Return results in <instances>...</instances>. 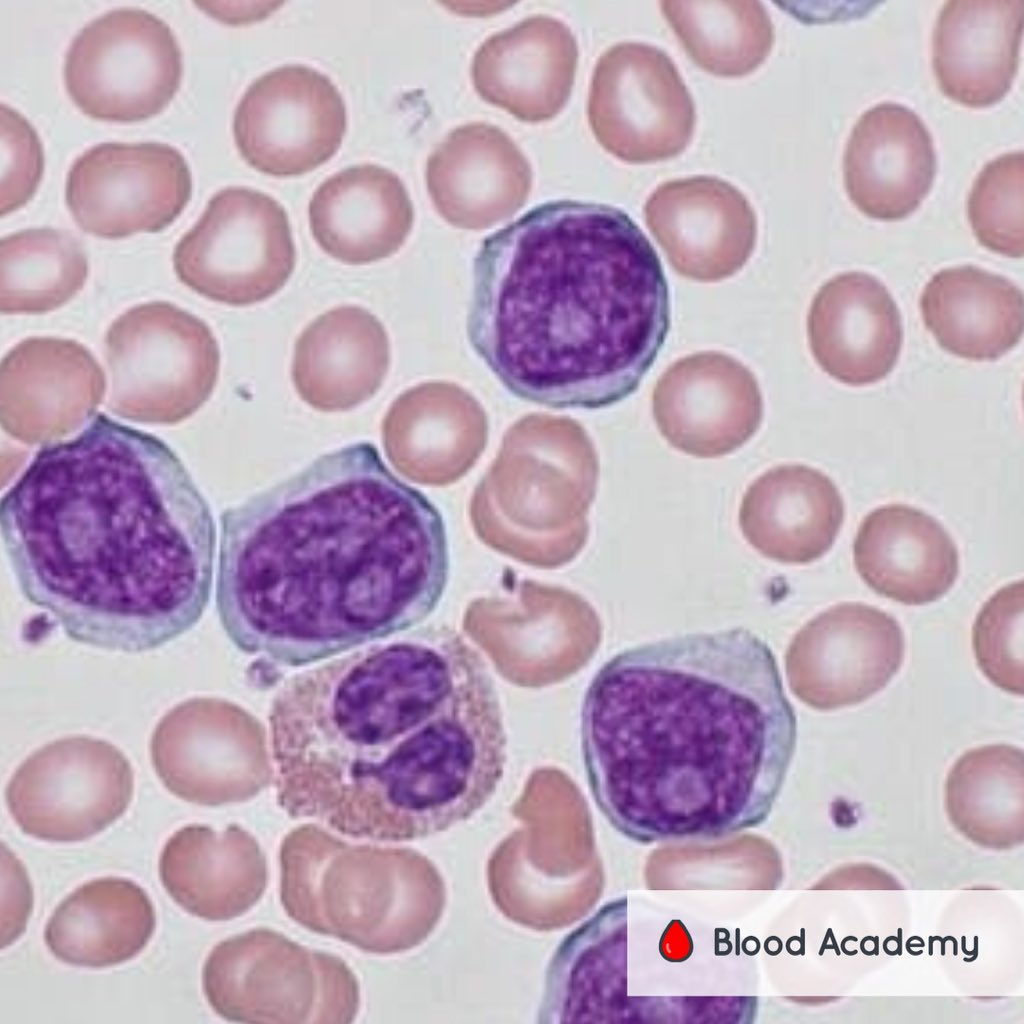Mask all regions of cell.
Segmentation results:
<instances>
[{"mask_svg":"<svg viewBox=\"0 0 1024 1024\" xmlns=\"http://www.w3.org/2000/svg\"><path fill=\"white\" fill-rule=\"evenodd\" d=\"M1023 308L1016 285L972 265L940 270L920 298L923 321L937 343L973 361L998 359L1020 341Z\"/></svg>","mask_w":1024,"mask_h":1024,"instance_id":"26","label":"cell"},{"mask_svg":"<svg viewBox=\"0 0 1024 1024\" xmlns=\"http://www.w3.org/2000/svg\"><path fill=\"white\" fill-rule=\"evenodd\" d=\"M661 11L693 61L718 76L757 68L773 43V26L756 1H663Z\"/></svg>","mask_w":1024,"mask_h":1024,"instance_id":"31","label":"cell"},{"mask_svg":"<svg viewBox=\"0 0 1024 1024\" xmlns=\"http://www.w3.org/2000/svg\"><path fill=\"white\" fill-rule=\"evenodd\" d=\"M853 560L870 589L905 605L940 599L959 574L958 548L950 534L935 518L905 504L884 505L864 517Z\"/></svg>","mask_w":1024,"mask_h":1024,"instance_id":"23","label":"cell"},{"mask_svg":"<svg viewBox=\"0 0 1024 1024\" xmlns=\"http://www.w3.org/2000/svg\"><path fill=\"white\" fill-rule=\"evenodd\" d=\"M844 502L834 482L802 464L774 467L746 490L739 509L745 540L762 556L784 564H808L834 544Z\"/></svg>","mask_w":1024,"mask_h":1024,"instance_id":"24","label":"cell"},{"mask_svg":"<svg viewBox=\"0 0 1024 1024\" xmlns=\"http://www.w3.org/2000/svg\"><path fill=\"white\" fill-rule=\"evenodd\" d=\"M588 118L605 150L622 161L645 164L672 158L686 148L695 109L665 52L625 42L611 47L597 62Z\"/></svg>","mask_w":1024,"mask_h":1024,"instance_id":"10","label":"cell"},{"mask_svg":"<svg viewBox=\"0 0 1024 1024\" xmlns=\"http://www.w3.org/2000/svg\"><path fill=\"white\" fill-rule=\"evenodd\" d=\"M246 842L235 828L218 833L187 825L165 843L159 875L169 896L186 912L226 920L246 904Z\"/></svg>","mask_w":1024,"mask_h":1024,"instance_id":"29","label":"cell"},{"mask_svg":"<svg viewBox=\"0 0 1024 1024\" xmlns=\"http://www.w3.org/2000/svg\"><path fill=\"white\" fill-rule=\"evenodd\" d=\"M842 167L847 195L861 213L876 220H901L920 206L933 185V139L913 110L878 103L854 124Z\"/></svg>","mask_w":1024,"mask_h":1024,"instance_id":"16","label":"cell"},{"mask_svg":"<svg viewBox=\"0 0 1024 1024\" xmlns=\"http://www.w3.org/2000/svg\"><path fill=\"white\" fill-rule=\"evenodd\" d=\"M308 216L312 235L326 254L345 264L364 265L401 248L414 211L395 172L363 163L321 182L309 201Z\"/></svg>","mask_w":1024,"mask_h":1024,"instance_id":"21","label":"cell"},{"mask_svg":"<svg viewBox=\"0 0 1024 1024\" xmlns=\"http://www.w3.org/2000/svg\"><path fill=\"white\" fill-rule=\"evenodd\" d=\"M105 384L93 354L69 339H25L5 355L0 366L2 402L18 415L56 411L89 416Z\"/></svg>","mask_w":1024,"mask_h":1024,"instance_id":"28","label":"cell"},{"mask_svg":"<svg viewBox=\"0 0 1024 1024\" xmlns=\"http://www.w3.org/2000/svg\"><path fill=\"white\" fill-rule=\"evenodd\" d=\"M426 182L434 206L447 221L478 229L524 204L531 170L508 135L473 123L452 131L431 153Z\"/></svg>","mask_w":1024,"mask_h":1024,"instance_id":"19","label":"cell"},{"mask_svg":"<svg viewBox=\"0 0 1024 1024\" xmlns=\"http://www.w3.org/2000/svg\"><path fill=\"white\" fill-rule=\"evenodd\" d=\"M1024 155L1004 153L989 161L975 178L967 214L978 242L1011 258L1024 254Z\"/></svg>","mask_w":1024,"mask_h":1024,"instance_id":"33","label":"cell"},{"mask_svg":"<svg viewBox=\"0 0 1024 1024\" xmlns=\"http://www.w3.org/2000/svg\"><path fill=\"white\" fill-rule=\"evenodd\" d=\"M448 571L438 509L361 441L223 510L215 603L240 650L298 667L419 624Z\"/></svg>","mask_w":1024,"mask_h":1024,"instance_id":"1","label":"cell"},{"mask_svg":"<svg viewBox=\"0 0 1024 1024\" xmlns=\"http://www.w3.org/2000/svg\"><path fill=\"white\" fill-rule=\"evenodd\" d=\"M807 335L821 369L851 386L885 378L898 361L903 339L889 291L859 271L836 275L820 287L808 312Z\"/></svg>","mask_w":1024,"mask_h":1024,"instance_id":"17","label":"cell"},{"mask_svg":"<svg viewBox=\"0 0 1024 1024\" xmlns=\"http://www.w3.org/2000/svg\"><path fill=\"white\" fill-rule=\"evenodd\" d=\"M345 101L321 71L287 64L257 77L235 109L233 134L242 158L273 176L309 172L341 146Z\"/></svg>","mask_w":1024,"mask_h":1024,"instance_id":"12","label":"cell"},{"mask_svg":"<svg viewBox=\"0 0 1024 1024\" xmlns=\"http://www.w3.org/2000/svg\"><path fill=\"white\" fill-rule=\"evenodd\" d=\"M111 404L122 415L174 416L205 401L217 383L219 346L208 325L163 301L120 315L105 337Z\"/></svg>","mask_w":1024,"mask_h":1024,"instance_id":"8","label":"cell"},{"mask_svg":"<svg viewBox=\"0 0 1024 1024\" xmlns=\"http://www.w3.org/2000/svg\"><path fill=\"white\" fill-rule=\"evenodd\" d=\"M1024 0H949L932 35V67L941 92L984 108L1010 90L1019 64Z\"/></svg>","mask_w":1024,"mask_h":1024,"instance_id":"18","label":"cell"},{"mask_svg":"<svg viewBox=\"0 0 1024 1024\" xmlns=\"http://www.w3.org/2000/svg\"><path fill=\"white\" fill-rule=\"evenodd\" d=\"M580 734L598 809L648 844L764 822L794 756L797 719L773 650L737 627L612 656L585 692Z\"/></svg>","mask_w":1024,"mask_h":1024,"instance_id":"3","label":"cell"},{"mask_svg":"<svg viewBox=\"0 0 1024 1024\" xmlns=\"http://www.w3.org/2000/svg\"><path fill=\"white\" fill-rule=\"evenodd\" d=\"M1 115L0 214L25 205L36 192L44 171L40 138L30 122L4 103Z\"/></svg>","mask_w":1024,"mask_h":1024,"instance_id":"35","label":"cell"},{"mask_svg":"<svg viewBox=\"0 0 1024 1024\" xmlns=\"http://www.w3.org/2000/svg\"><path fill=\"white\" fill-rule=\"evenodd\" d=\"M0 525L19 590L78 643L150 651L209 604L208 501L167 443L105 414L36 452L2 497Z\"/></svg>","mask_w":1024,"mask_h":1024,"instance_id":"2","label":"cell"},{"mask_svg":"<svg viewBox=\"0 0 1024 1024\" xmlns=\"http://www.w3.org/2000/svg\"><path fill=\"white\" fill-rule=\"evenodd\" d=\"M578 49L560 21L536 16L487 39L472 65L476 91L516 118L554 117L569 98Z\"/></svg>","mask_w":1024,"mask_h":1024,"instance_id":"20","label":"cell"},{"mask_svg":"<svg viewBox=\"0 0 1024 1024\" xmlns=\"http://www.w3.org/2000/svg\"><path fill=\"white\" fill-rule=\"evenodd\" d=\"M191 193L184 156L158 142L97 144L74 160L65 186L76 224L107 239L165 229L182 213Z\"/></svg>","mask_w":1024,"mask_h":1024,"instance_id":"11","label":"cell"},{"mask_svg":"<svg viewBox=\"0 0 1024 1024\" xmlns=\"http://www.w3.org/2000/svg\"><path fill=\"white\" fill-rule=\"evenodd\" d=\"M88 276V260L69 232L32 228L0 242V309L4 314H40L67 303Z\"/></svg>","mask_w":1024,"mask_h":1024,"instance_id":"30","label":"cell"},{"mask_svg":"<svg viewBox=\"0 0 1024 1024\" xmlns=\"http://www.w3.org/2000/svg\"><path fill=\"white\" fill-rule=\"evenodd\" d=\"M1023 581L996 591L978 612L972 628L977 666L995 686L1023 695Z\"/></svg>","mask_w":1024,"mask_h":1024,"instance_id":"34","label":"cell"},{"mask_svg":"<svg viewBox=\"0 0 1024 1024\" xmlns=\"http://www.w3.org/2000/svg\"><path fill=\"white\" fill-rule=\"evenodd\" d=\"M295 262L284 207L245 186L214 194L173 253L174 270L183 284L205 298L240 307L280 291Z\"/></svg>","mask_w":1024,"mask_h":1024,"instance_id":"6","label":"cell"},{"mask_svg":"<svg viewBox=\"0 0 1024 1024\" xmlns=\"http://www.w3.org/2000/svg\"><path fill=\"white\" fill-rule=\"evenodd\" d=\"M182 52L169 25L141 8L110 10L83 26L64 61L65 87L81 112L135 122L161 112L181 83Z\"/></svg>","mask_w":1024,"mask_h":1024,"instance_id":"7","label":"cell"},{"mask_svg":"<svg viewBox=\"0 0 1024 1024\" xmlns=\"http://www.w3.org/2000/svg\"><path fill=\"white\" fill-rule=\"evenodd\" d=\"M657 428L676 450L719 458L749 441L759 429V385L742 363L721 352H699L673 363L652 394Z\"/></svg>","mask_w":1024,"mask_h":1024,"instance_id":"13","label":"cell"},{"mask_svg":"<svg viewBox=\"0 0 1024 1024\" xmlns=\"http://www.w3.org/2000/svg\"><path fill=\"white\" fill-rule=\"evenodd\" d=\"M390 364L387 332L368 310L336 307L298 337L291 376L301 398L321 410L346 409L377 392Z\"/></svg>","mask_w":1024,"mask_h":1024,"instance_id":"25","label":"cell"},{"mask_svg":"<svg viewBox=\"0 0 1024 1024\" xmlns=\"http://www.w3.org/2000/svg\"><path fill=\"white\" fill-rule=\"evenodd\" d=\"M670 320L660 258L614 206L541 204L488 235L473 259L468 341L525 401L600 409L626 399Z\"/></svg>","mask_w":1024,"mask_h":1024,"instance_id":"4","label":"cell"},{"mask_svg":"<svg viewBox=\"0 0 1024 1024\" xmlns=\"http://www.w3.org/2000/svg\"><path fill=\"white\" fill-rule=\"evenodd\" d=\"M133 786L129 762L116 747L77 736L31 755L11 778L6 801L25 834L50 842H77L121 817Z\"/></svg>","mask_w":1024,"mask_h":1024,"instance_id":"9","label":"cell"},{"mask_svg":"<svg viewBox=\"0 0 1024 1024\" xmlns=\"http://www.w3.org/2000/svg\"><path fill=\"white\" fill-rule=\"evenodd\" d=\"M480 657L458 633L426 629L290 677L269 712L281 805L350 836L397 841L430 724Z\"/></svg>","mask_w":1024,"mask_h":1024,"instance_id":"5","label":"cell"},{"mask_svg":"<svg viewBox=\"0 0 1024 1024\" xmlns=\"http://www.w3.org/2000/svg\"><path fill=\"white\" fill-rule=\"evenodd\" d=\"M798 640L797 691L820 710L872 697L887 686L904 659L897 620L863 603L830 607L807 624Z\"/></svg>","mask_w":1024,"mask_h":1024,"instance_id":"14","label":"cell"},{"mask_svg":"<svg viewBox=\"0 0 1024 1024\" xmlns=\"http://www.w3.org/2000/svg\"><path fill=\"white\" fill-rule=\"evenodd\" d=\"M645 221L672 268L702 282L730 277L751 256L757 221L746 197L712 176L665 182L648 198Z\"/></svg>","mask_w":1024,"mask_h":1024,"instance_id":"15","label":"cell"},{"mask_svg":"<svg viewBox=\"0 0 1024 1024\" xmlns=\"http://www.w3.org/2000/svg\"><path fill=\"white\" fill-rule=\"evenodd\" d=\"M1023 751L1008 744L973 748L951 767L945 785L951 819L962 827H1007L1022 819Z\"/></svg>","mask_w":1024,"mask_h":1024,"instance_id":"32","label":"cell"},{"mask_svg":"<svg viewBox=\"0 0 1024 1024\" xmlns=\"http://www.w3.org/2000/svg\"><path fill=\"white\" fill-rule=\"evenodd\" d=\"M156 914L147 893L131 880L94 879L78 887L54 910L44 940L58 960L104 968L138 955L151 939Z\"/></svg>","mask_w":1024,"mask_h":1024,"instance_id":"27","label":"cell"},{"mask_svg":"<svg viewBox=\"0 0 1024 1024\" xmlns=\"http://www.w3.org/2000/svg\"><path fill=\"white\" fill-rule=\"evenodd\" d=\"M627 898L605 903L567 934L548 964L538 1023H610L627 1017Z\"/></svg>","mask_w":1024,"mask_h":1024,"instance_id":"22","label":"cell"}]
</instances>
